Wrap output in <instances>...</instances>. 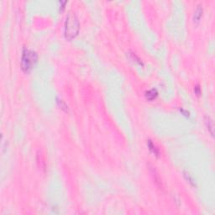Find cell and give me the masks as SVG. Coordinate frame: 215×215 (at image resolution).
I'll return each mask as SVG.
<instances>
[{"mask_svg":"<svg viewBox=\"0 0 215 215\" xmlns=\"http://www.w3.org/2000/svg\"><path fill=\"white\" fill-rule=\"evenodd\" d=\"M204 120H205V124H206L207 128L209 129V131L210 132L211 135L213 136V120H211V118L209 116H205Z\"/></svg>","mask_w":215,"mask_h":215,"instance_id":"obj_5","label":"cell"},{"mask_svg":"<svg viewBox=\"0 0 215 215\" xmlns=\"http://www.w3.org/2000/svg\"><path fill=\"white\" fill-rule=\"evenodd\" d=\"M80 30V23L77 15L73 13H70L65 21L64 34L68 40H71L77 36Z\"/></svg>","mask_w":215,"mask_h":215,"instance_id":"obj_1","label":"cell"},{"mask_svg":"<svg viewBox=\"0 0 215 215\" xmlns=\"http://www.w3.org/2000/svg\"><path fill=\"white\" fill-rule=\"evenodd\" d=\"M194 91H195V93H196L197 96L200 95V93H201V88H200L199 85H197V86L194 87Z\"/></svg>","mask_w":215,"mask_h":215,"instance_id":"obj_8","label":"cell"},{"mask_svg":"<svg viewBox=\"0 0 215 215\" xmlns=\"http://www.w3.org/2000/svg\"><path fill=\"white\" fill-rule=\"evenodd\" d=\"M37 60L38 55L35 51L25 48L23 50L21 56V67L23 71L29 72L36 64Z\"/></svg>","mask_w":215,"mask_h":215,"instance_id":"obj_2","label":"cell"},{"mask_svg":"<svg viewBox=\"0 0 215 215\" xmlns=\"http://www.w3.org/2000/svg\"><path fill=\"white\" fill-rule=\"evenodd\" d=\"M203 6H202L201 4L197 5L193 14V22L195 24H197V23L200 21V19H201L202 16H203Z\"/></svg>","mask_w":215,"mask_h":215,"instance_id":"obj_3","label":"cell"},{"mask_svg":"<svg viewBox=\"0 0 215 215\" xmlns=\"http://www.w3.org/2000/svg\"><path fill=\"white\" fill-rule=\"evenodd\" d=\"M57 103L61 106L62 108H64L66 111L67 110V105L65 104L64 103H63V101H62V100H58V99H57Z\"/></svg>","mask_w":215,"mask_h":215,"instance_id":"obj_7","label":"cell"},{"mask_svg":"<svg viewBox=\"0 0 215 215\" xmlns=\"http://www.w3.org/2000/svg\"><path fill=\"white\" fill-rule=\"evenodd\" d=\"M144 96H145V99H147V100H149V101H152V100H154V99H156V97L158 96V92H157L156 89L152 88V89L146 91Z\"/></svg>","mask_w":215,"mask_h":215,"instance_id":"obj_4","label":"cell"},{"mask_svg":"<svg viewBox=\"0 0 215 215\" xmlns=\"http://www.w3.org/2000/svg\"><path fill=\"white\" fill-rule=\"evenodd\" d=\"M147 145L148 147H149V150H150L152 153L155 154L156 156H158V155H159V150H158V148L153 144V142L151 141V140H148Z\"/></svg>","mask_w":215,"mask_h":215,"instance_id":"obj_6","label":"cell"}]
</instances>
